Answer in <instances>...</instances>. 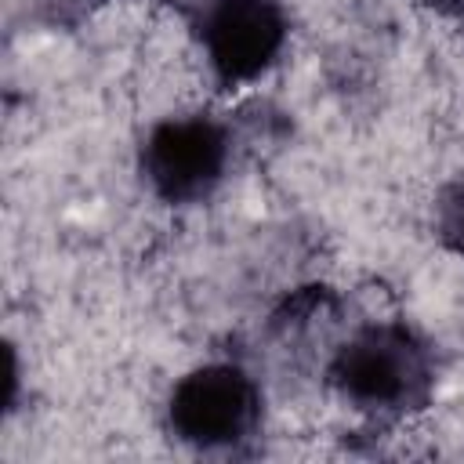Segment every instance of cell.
<instances>
[{
	"instance_id": "1",
	"label": "cell",
	"mask_w": 464,
	"mask_h": 464,
	"mask_svg": "<svg viewBox=\"0 0 464 464\" xmlns=\"http://www.w3.org/2000/svg\"><path fill=\"white\" fill-rule=\"evenodd\" d=\"M341 395L362 410H410L428 399L431 362L413 330L399 323L366 326L330 366Z\"/></svg>"
},
{
	"instance_id": "2",
	"label": "cell",
	"mask_w": 464,
	"mask_h": 464,
	"mask_svg": "<svg viewBox=\"0 0 464 464\" xmlns=\"http://www.w3.org/2000/svg\"><path fill=\"white\" fill-rule=\"evenodd\" d=\"M261 395L257 384L228 362L199 366L185 373L167 402V420L178 439L214 450L246 439L257 428Z\"/></svg>"
},
{
	"instance_id": "3",
	"label": "cell",
	"mask_w": 464,
	"mask_h": 464,
	"mask_svg": "<svg viewBox=\"0 0 464 464\" xmlns=\"http://www.w3.org/2000/svg\"><path fill=\"white\" fill-rule=\"evenodd\" d=\"M228 163V134L210 116H178L152 127L141 149V170L167 203L210 196Z\"/></svg>"
},
{
	"instance_id": "4",
	"label": "cell",
	"mask_w": 464,
	"mask_h": 464,
	"mask_svg": "<svg viewBox=\"0 0 464 464\" xmlns=\"http://www.w3.org/2000/svg\"><path fill=\"white\" fill-rule=\"evenodd\" d=\"M283 40L286 18L276 0H210L203 11V51L225 83L268 69Z\"/></svg>"
},
{
	"instance_id": "5",
	"label": "cell",
	"mask_w": 464,
	"mask_h": 464,
	"mask_svg": "<svg viewBox=\"0 0 464 464\" xmlns=\"http://www.w3.org/2000/svg\"><path fill=\"white\" fill-rule=\"evenodd\" d=\"M439 236L453 254L464 257V174L439 199Z\"/></svg>"
},
{
	"instance_id": "6",
	"label": "cell",
	"mask_w": 464,
	"mask_h": 464,
	"mask_svg": "<svg viewBox=\"0 0 464 464\" xmlns=\"http://www.w3.org/2000/svg\"><path fill=\"white\" fill-rule=\"evenodd\" d=\"M102 4H105V0H40L44 14H47L51 22H72V18H83L87 11L102 7Z\"/></svg>"
},
{
	"instance_id": "7",
	"label": "cell",
	"mask_w": 464,
	"mask_h": 464,
	"mask_svg": "<svg viewBox=\"0 0 464 464\" xmlns=\"http://www.w3.org/2000/svg\"><path fill=\"white\" fill-rule=\"evenodd\" d=\"M435 7H442L446 14H460L464 18V0H431Z\"/></svg>"
}]
</instances>
